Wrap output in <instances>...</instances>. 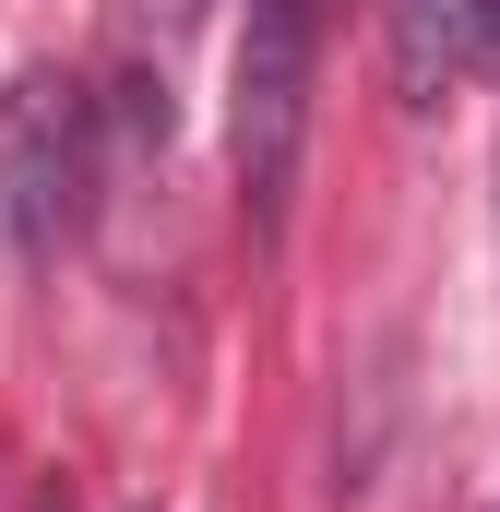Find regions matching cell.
Returning <instances> with one entry per match:
<instances>
[{"instance_id": "obj_3", "label": "cell", "mask_w": 500, "mask_h": 512, "mask_svg": "<svg viewBox=\"0 0 500 512\" xmlns=\"http://www.w3.org/2000/svg\"><path fill=\"white\" fill-rule=\"evenodd\" d=\"M465 72V0H393V84L405 108H429Z\"/></svg>"}, {"instance_id": "obj_2", "label": "cell", "mask_w": 500, "mask_h": 512, "mask_svg": "<svg viewBox=\"0 0 500 512\" xmlns=\"http://www.w3.org/2000/svg\"><path fill=\"white\" fill-rule=\"evenodd\" d=\"M84 191H96L84 84L24 72V84L0 96V239H12V251H60V239L84 227Z\"/></svg>"}, {"instance_id": "obj_1", "label": "cell", "mask_w": 500, "mask_h": 512, "mask_svg": "<svg viewBox=\"0 0 500 512\" xmlns=\"http://www.w3.org/2000/svg\"><path fill=\"white\" fill-rule=\"evenodd\" d=\"M310 84H322V0H250L239 60H227V155H239V203L274 227L310 155Z\"/></svg>"}, {"instance_id": "obj_5", "label": "cell", "mask_w": 500, "mask_h": 512, "mask_svg": "<svg viewBox=\"0 0 500 512\" xmlns=\"http://www.w3.org/2000/svg\"><path fill=\"white\" fill-rule=\"evenodd\" d=\"M465 48H477V60L500 72V0H465Z\"/></svg>"}, {"instance_id": "obj_4", "label": "cell", "mask_w": 500, "mask_h": 512, "mask_svg": "<svg viewBox=\"0 0 500 512\" xmlns=\"http://www.w3.org/2000/svg\"><path fill=\"white\" fill-rule=\"evenodd\" d=\"M131 24H143V36H191V24H203V12H215V0H120Z\"/></svg>"}]
</instances>
